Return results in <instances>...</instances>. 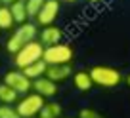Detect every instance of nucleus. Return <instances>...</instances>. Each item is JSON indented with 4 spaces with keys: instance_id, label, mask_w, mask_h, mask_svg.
<instances>
[{
    "instance_id": "423d86ee",
    "label": "nucleus",
    "mask_w": 130,
    "mask_h": 118,
    "mask_svg": "<svg viewBox=\"0 0 130 118\" xmlns=\"http://www.w3.org/2000/svg\"><path fill=\"white\" fill-rule=\"evenodd\" d=\"M2 84L10 86L12 90H15L17 93H29V90H32V82L23 74V70L12 69L4 74V82Z\"/></svg>"
},
{
    "instance_id": "dca6fc26",
    "label": "nucleus",
    "mask_w": 130,
    "mask_h": 118,
    "mask_svg": "<svg viewBox=\"0 0 130 118\" xmlns=\"http://www.w3.org/2000/svg\"><path fill=\"white\" fill-rule=\"evenodd\" d=\"M15 21L12 17V12H10L8 6H0V31H12Z\"/></svg>"
},
{
    "instance_id": "9d476101",
    "label": "nucleus",
    "mask_w": 130,
    "mask_h": 118,
    "mask_svg": "<svg viewBox=\"0 0 130 118\" xmlns=\"http://www.w3.org/2000/svg\"><path fill=\"white\" fill-rule=\"evenodd\" d=\"M61 38H63V31H61L59 27H56V25L44 27V29L40 31V44L44 46V48L59 44V42H61Z\"/></svg>"
},
{
    "instance_id": "2eb2a0df",
    "label": "nucleus",
    "mask_w": 130,
    "mask_h": 118,
    "mask_svg": "<svg viewBox=\"0 0 130 118\" xmlns=\"http://www.w3.org/2000/svg\"><path fill=\"white\" fill-rule=\"evenodd\" d=\"M19 99V93L15 90H12L10 86L0 84V103L2 105H12V103H17Z\"/></svg>"
},
{
    "instance_id": "b1692460",
    "label": "nucleus",
    "mask_w": 130,
    "mask_h": 118,
    "mask_svg": "<svg viewBox=\"0 0 130 118\" xmlns=\"http://www.w3.org/2000/svg\"><path fill=\"white\" fill-rule=\"evenodd\" d=\"M0 6H2V2H0Z\"/></svg>"
},
{
    "instance_id": "f03ea898",
    "label": "nucleus",
    "mask_w": 130,
    "mask_h": 118,
    "mask_svg": "<svg viewBox=\"0 0 130 118\" xmlns=\"http://www.w3.org/2000/svg\"><path fill=\"white\" fill-rule=\"evenodd\" d=\"M90 78H92L94 86H100V88H115L122 82V74L119 69L113 67H105V65H96L88 70Z\"/></svg>"
},
{
    "instance_id": "393cba45",
    "label": "nucleus",
    "mask_w": 130,
    "mask_h": 118,
    "mask_svg": "<svg viewBox=\"0 0 130 118\" xmlns=\"http://www.w3.org/2000/svg\"><path fill=\"white\" fill-rule=\"evenodd\" d=\"M61 118H63V116H61Z\"/></svg>"
},
{
    "instance_id": "39448f33",
    "label": "nucleus",
    "mask_w": 130,
    "mask_h": 118,
    "mask_svg": "<svg viewBox=\"0 0 130 118\" xmlns=\"http://www.w3.org/2000/svg\"><path fill=\"white\" fill-rule=\"evenodd\" d=\"M44 97L38 93H25V97H21L17 101V107L15 110L19 112L21 118H37L38 112L42 110L44 107Z\"/></svg>"
},
{
    "instance_id": "ddd939ff",
    "label": "nucleus",
    "mask_w": 130,
    "mask_h": 118,
    "mask_svg": "<svg viewBox=\"0 0 130 118\" xmlns=\"http://www.w3.org/2000/svg\"><path fill=\"white\" fill-rule=\"evenodd\" d=\"M61 114H63V107H61L59 103H56V101H46L37 118H61Z\"/></svg>"
},
{
    "instance_id": "412c9836",
    "label": "nucleus",
    "mask_w": 130,
    "mask_h": 118,
    "mask_svg": "<svg viewBox=\"0 0 130 118\" xmlns=\"http://www.w3.org/2000/svg\"><path fill=\"white\" fill-rule=\"evenodd\" d=\"M126 84H128V88H130V74L126 76Z\"/></svg>"
},
{
    "instance_id": "f257e3e1",
    "label": "nucleus",
    "mask_w": 130,
    "mask_h": 118,
    "mask_svg": "<svg viewBox=\"0 0 130 118\" xmlns=\"http://www.w3.org/2000/svg\"><path fill=\"white\" fill-rule=\"evenodd\" d=\"M37 36H38L37 25H35V23H29V21H27V23L15 27V31L12 33V36L6 40V50H8V53L15 55V53L19 52L25 44H27V42L37 40Z\"/></svg>"
},
{
    "instance_id": "0eeeda50",
    "label": "nucleus",
    "mask_w": 130,
    "mask_h": 118,
    "mask_svg": "<svg viewBox=\"0 0 130 118\" xmlns=\"http://www.w3.org/2000/svg\"><path fill=\"white\" fill-rule=\"evenodd\" d=\"M57 15H59V2H57V0H46L35 19H37V23L42 25V27H50V25H54V21L57 19Z\"/></svg>"
},
{
    "instance_id": "aec40b11",
    "label": "nucleus",
    "mask_w": 130,
    "mask_h": 118,
    "mask_svg": "<svg viewBox=\"0 0 130 118\" xmlns=\"http://www.w3.org/2000/svg\"><path fill=\"white\" fill-rule=\"evenodd\" d=\"M0 2H2V6H8V8H10L12 4H15L17 0H0Z\"/></svg>"
},
{
    "instance_id": "5701e85b",
    "label": "nucleus",
    "mask_w": 130,
    "mask_h": 118,
    "mask_svg": "<svg viewBox=\"0 0 130 118\" xmlns=\"http://www.w3.org/2000/svg\"><path fill=\"white\" fill-rule=\"evenodd\" d=\"M88 2H100V0H88Z\"/></svg>"
},
{
    "instance_id": "6e6552de",
    "label": "nucleus",
    "mask_w": 130,
    "mask_h": 118,
    "mask_svg": "<svg viewBox=\"0 0 130 118\" xmlns=\"http://www.w3.org/2000/svg\"><path fill=\"white\" fill-rule=\"evenodd\" d=\"M32 90H35V93H38V95H42L44 99H48V97H56L59 88H57L56 82H52V80H48L46 76H42V78L32 80Z\"/></svg>"
},
{
    "instance_id": "7ed1b4c3",
    "label": "nucleus",
    "mask_w": 130,
    "mask_h": 118,
    "mask_svg": "<svg viewBox=\"0 0 130 118\" xmlns=\"http://www.w3.org/2000/svg\"><path fill=\"white\" fill-rule=\"evenodd\" d=\"M73 55H75L73 48H71L69 44L59 42V44H56V46L44 48L42 61H44L46 65H71V63H73Z\"/></svg>"
},
{
    "instance_id": "1a4fd4ad",
    "label": "nucleus",
    "mask_w": 130,
    "mask_h": 118,
    "mask_svg": "<svg viewBox=\"0 0 130 118\" xmlns=\"http://www.w3.org/2000/svg\"><path fill=\"white\" fill-rule=\"evenodd\" d=\"M71 74H73V67H71V65H48L44 76L48 78V80L59 84V82L67 80Z\"/></svg>"
},
{
    "instance_id": "6ab92c4d",
    "label": "nucleus",
    "mask_w": 130,
    "mask_h": 118,
    "mask_svg": "<svg viewBox=\"0 0 130 118\" xmlns=\"http://www.w3.org/2000/svg\"><path fill=\"white\" fill-rule=\"evenodd\" d=\"M77 118H105L102 112H98L96 109H90V107H86V109H80V112H78Z\"/></svg>"
},
{
    "instance_id": "a211bd4d",
    "label": "nucleus",
    "mask_w": 130,
    "mask_h": 118,
    "mask_svg": "<svg viewBox=\"0 0 130 118\" xmlns=\"http://www.w3.org/2000/svg\"><path fill=\"white\" fill-rule=\"evenodd\" d=\"M0 118H21L12 105H0Z\"/></svg>"
},
{
    "instance_id": "4be33fe9",
    "label": "nucleus",
    "mask_w": 130,
    "mask_h": 118,
    "mask_svg": "<svg viewBox=\"0 0 130 118\" xmlns=\"http://www.w3.org/2000/svg\"><path fill=\"white\" fill-rule=\"evenodd\" d=\"M57 2H77V0H57Z\"/></svg>"
},
{
    "instance_id": "9b49d317",
    "label": "nucleus",
    "mask_w": 130,
    "mask_h": 118,
    "mask_svg": "<svg viewBox=\"0 0 130 118\" xmlns=\"http://www.w3.org/2000/svg\"><path fill=\"white\" fill-rule=\"evenodd\" d=\"M73 84L78 91H90L94 88V82L90 78V73L88 70H78V73L73 74Z\"/></svg>"
},
{
    "instance_id": "4468645a",
    "label": "nucleus",
    "mask_w": 130,
    "mask_h": 118,
    "mask_svg": "<svg viewBox=\"0 0 130 118\" xmlns=\"http://www.w3.org/2000/svg\"><path fill=\"white\" fill-rule=\"evenodd\" d=\"M10 12H12V17L17 25H23L27 23V8H25V0H17L15 4L10 6Z\"/></svg>"
},
{
    "instance_id": "f8f14e48",
    "label": "nucleus",
    "mask_w": 130,
    "mask_h": 118,
    "mask_svg": "<svg viewBox=\"0 0 130 118\" xmlns=\"http://www.w3.org/2000/svg\"><path fill=\"white\" fill-rule=\"evenodd\" d=\"M46 69H48V65L40 59V61L32 63V65L25 67V69H21V70H23V74L32 82V80H37V78H42V76H44V74H46Z\"/></svg>"
},
{
    "instance_id": "f3484780",
    "label": "nucleus",
    "mask_w": 130,
    "mask_h": 118,
    "mask_svg": "<svg viewBox=\"0 0 130 118\" xmlns=\"http://www.w3.org/2000/svg\"><path fill=\"white\" fill-rule=\"evenodd\" d=\"M46 0H27L25 2V8H27V15L29 17H37V13L40 12L42 4H44Z\"/></svg>"
},
{
    "instance_id": "20e7f679",
    "label": "nucleus",
    "mask_w": 130,
    "mask_h": 118,
    "mask_svg": "<svg viewBox=\"0 0 130 118\" xmlns=\"http://www.w3.org/2000/svg\"><path fill=\"white\" fill-rule=\"evenodd\" d=\"M42 53H44V46L40 42L32 40V42H27L19 52L13 55V63H15L17 69H25V67L32 65V63H37L42 59Z\"/></svg>"
}]
</instances>
